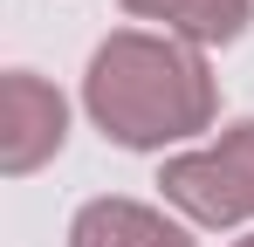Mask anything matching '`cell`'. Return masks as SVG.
Segmentation results:
<instances>
[{
    "label": "cell",
    "instance_id": "cell-1",
    "mask_svg": "<svg viewBox=\"0 0 254 247\" xmlns=\"http://www.w3.org/2000/svg\"><path fill=\"white\" fill-rule=\"evenodd\" d=\"M83 103L103 124V137H117L130 151H151V144H179V137L206 130L220 89H213V69L192 41L110 35L89 55Z\"/></svg>",
    "mask_w": 254,
    "mask_h": 247
},
{
    "label": "cell",
    "instance_id": "cell-6",
    "mask_svg": "<svg viewBox=\"0 0 254 247\" xmlns=\"http://www.w3.org/2000/svg\"><path fill=\"white\" fill-rule=\"evenodd\" d=\"M234 247H254V234H248V241H234Z\"/></svg>",
    "mask_w": 254,
    "mask_h": 247
},
{
    "label": "cell",
    "instance_id": "cell-5",
    "mask_svg": "<svg viewBox=\"0 0 254 247\" xmlns=\"http://www.w3.org/2000/svg\"><path fill=\"white\" fill-rule=\"evenodd\" d=\"M130 14H144V21H165V28H179V35L192 41H234L241 28H248V7L254 0H124Z\"/></svg>",
    "mask_w": 254,
    "mask_h": 247
},
{
    "label": "cell",
    "instance_id": "cell-4",
    "mask_svg": "<svg viewBox=\"0 0 254 247\" xmlns=\"http://www.w3.org/2000/svg\"><path fill=\"white\" fill-rule=\"evenodd\" d=\"M69 247H192V241L137 199H89L69 227Z\"/></svg>",
    "mask_w": 254,
    "mask_h": 247
},
{
    "label": "cell",
    "instance_id": "cell-2",
    "mask_svg": "<svg viewBox=\"0 0 254 247\" xmlns=\"http://www.w3.org/2000/svg\"><path fill=\"white\" fill-rule=\"evenodd\" d=\"M165 199L179 213H192L199 227H234V220H254V117L234 124L220 144L206 151H186V158L165 165Z\"/></svg>",
    "mask_w": 254,
    "mask_h": 247
},
{
    "label": "cell",
    "instance_id": "cell-3",
    "mask_svg": "<svg viewBox=\"0 0 254 247\" xmlns=\"http://www.w3.org/2000/svg\"><path fill=\"white\" fill-rule=\"evenodd\" d=\"M62 130H69V110H62V96L48 89L42 76H28V69H14V76L0 82V172H35L42 158L62 151Z\"/></svg>",
    "mask_w": 254,
    "mask_h": 247
}]
</instances>
